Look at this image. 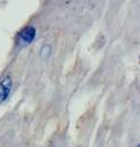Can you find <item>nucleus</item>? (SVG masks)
Segmentation results:
<instances>
[{
  "label": "nucleus",
  "instance_id": "1",
  "mask_svg": "<svg viewBox=\"0 0 140 147\" xmlns=\"http://www.w3.org/2000/svg\"><path fill=\"white\" fill-rule=\"evenodd\" d=\"M36 34L37 30L34 26H27L24 27L19 34H18V38H16V44L21 48H24L29 44H31L35 38H36Z\"/></svg>",
  "mask_w": 140,
  "mask_h": 147
},
{
  "label": "nucleus",
  "instance_id": "2",
  "mask_svg": "<svg viewBox=\"0 0 140 147\" xmlns=\"http://www.w3.org/2000/svg\"><path fill=\"white\" fill-rule=\"evenodd\" d=\"M12 78L9 74H6L0 80V104L4 103L11 95L12 92Z\"/></svg>",
  "mask_w": 140,
  "mask_h": 147
},
{
  "label": "nucleus",
  "instance_id": "3",
  "mask_svg": "<svg viewBox=\"0 0 140 147\" xmlns=\"http://www.w3.org/2000/svg\"><path fill=\"white\" fill-rule=\"evenodd\" d=\"M41 55L43 58H48L50 55H51V47L50 45H43L42 49H41Z\"/></svg>",
  "mask_w": 140,
  "mask_h": 147
}]
</instances>
